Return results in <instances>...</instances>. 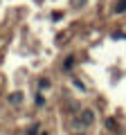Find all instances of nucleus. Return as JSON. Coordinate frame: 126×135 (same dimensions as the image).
I'll list each match as a JSON object with an SVG mask.
<instances>
[{
	"mask_svg": "<svg viewBox=\"0 0 126 135\" xmlns=\"http://www.w3.org/2000/svg\"><path fill=\"white\" fill-rule=\"evenodd\" d=\"M92 122H95V113L92 110H81V117H79V119H74V126H90Z\"/></svg>",
	"mask_w": 126,
	"mask_h": 135,
	"instance_id": "1",
	"label": "nucleus"
},
{
	"mask_svg": "<svg viewBox=\"0 0 126 135\" xmlns=\"http://www.w3.org/2000/svg\"><path fill=\"white\" fill-rule=\"evenodd\" d=\"M122 11H126V0H119L115 5V14H122Z\"/></svg>",
	"mask_w": 126,
	"mask_h": 135,
	"instance_id": "2",
	"label": "nucleus"
},
{
	"mask_svg": "<svg viewBox=\"0 0 126 135\" xmlns=\"http://www.w3.org/2000/svg\"><path fill=\"white\" fill-rule=\"evenodd\" d=\"M20 99H23V95H20V92H14V95L9 97V101H11V104H20Z\"/></svg>",
	"mask_w": 126,
	"mask_h": 135,
	"instance_id": "3",
	"label": "nucleus"
},
{
	"mask_svg": "<svg viewBox=\"0 0 126 135\" xmlns=\"http://www.w3.org/2000/svg\"><path fill=\"white\" fill-rule=\"evenodd\" d=\"M72 65H74V59H72V56H68V59H65V63H63V70H70Z\"/></svg>",
	"mask_w": 126,
	"mask_h": 135,
	"instance_id": "4",
	"label": "nucleus"
},
{
	"mask_svg": "<svg viewBox=\"0 0 126 135\" xmlns=\"http://www.w3.org/2000/svg\"><path fill=\"white\" fill-rule=\"evenodd\" d=\"M38 86H41V88H47V86H50V81H47V79H41Z\"/></svg>",
	"mask_w": 126,
	"mask_h": 135,
	"instance_id": "5",
	"label": "nucleus"
},
{
	"mask_svg": "<svg viewBox=\"0 0 126 135\" xmlns=\"http://www.w3.org/2000/svg\"><path fill=\"white\" fill-rule=\"evenodd\" d=\"M43 135H47V133H43Z\"/></svg>",
	"mask_w": 126,
	"mask_h": 135,
	"instance_id": "6",
	"label": "nucleus"
}]
</instances>
